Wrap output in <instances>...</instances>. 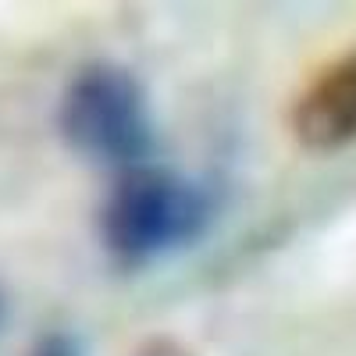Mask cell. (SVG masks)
<instances>
[{"label": "cell", "instance_id": "obj_1", "mask_svg": "<svg viewBox=\"0 0 356 356\" xmlns=\"http://www.w3.org/2000/svg\"><path fill=\"white\" fill-rule=\"evenodd\" d=\"M218 221V193L200 178L132 168L114 178L100 211L97 239L111 264L139 271L196 246Z\"/></svg>", "mask_w": 356, "mask_h": 356}, {"label": "cell", "instance_id": "obj_2", "mask_svg": "<svg viewBox=\"0 0 356 356\" xmlns=\"http://www.w3.org/2000/svg\"><path fill=\"white\" fill-rule=\"evenodd\" d=\"M57 132L72 154L118 171L143 168L157 143L146 86L114 61H89L65 82Z\"/></svg>", "mask_w": 356, "mask_h": 356}, {"label": "cell", "instance_id": "obj_3", "mask_svg": "<svg viewBox=\"0 0 356 356\" xmlns=\"http://www.w3.org/2000/svg\"><path fill=\"white\" fill-rule=\"evenodd\" d=\"M289 129L303 150L332 154L356 143V47L324 65L292 100Z\"/></svg>", "mask_w": 356, "mask_h": 356}, {"label": "cell", "instance_id": "obj_4", "mask_svg": "<svg viewBox=\"0 0 356 356\" xmlns=\"http://www.w3.org/2000/svg\"><path fill=\"white\" fill-rule=\"evenodd\" d=\"M29 356H82V346L68 332H47L36 339V346L29 349Z\"/></svg>", "mask_w": 356, "mask_h": 356}, {"label": "cell", "instance_id": "obj_5", "mask_svg": "<svg viewBox=\"0 0 356 356\" xmlns=\"http://www.w3.org/2000/svg\"><path fill=\"white\" fill-rule=\"evenodd\" d=\"M132 356H196V353L186 349L178 339H150V342H143Z\"/></svg>", "mask_w": 356, "mask_h": 356}, {"label": "cell", "instance_id": "obj_6", "mask_svg": "<svg viewBox=\"0 0 356 356\" xmlns=\"http://www.w3.org/2000/svg\"><path fill=\"white\" fill-rule=\"evenodd\" d=\"M4 314H8V296H4V289H0V324H4Z\"/></svg>", "mask_w": 356, "mask_h": 356}]
</instances>
